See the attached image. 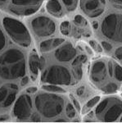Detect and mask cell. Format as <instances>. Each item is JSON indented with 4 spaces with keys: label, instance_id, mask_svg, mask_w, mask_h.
Returning <instances> with one entry per match:
<instances>
[{
    "label": "cell",
    "instance_id": "obj_14",
    "mask_svg": "<svg viewBox=\"0 0 122 123\" xmlns=\"http://www.w3.org/2000/svg\"><path fill=\"white\" fill-rule=\"evenodd\" d=\"M87 60V57L85 55H79L74 60L73 62V74L76 81L80 80L82 78L83 71H82V65Z\"/></svg>",
    "mask_w": 122,
    "mask_h": 123
},
{
    "label": "cell",
    "instance_id": "obj_16",
    "mask_svg": "<svg viewBox=\"0 0 122 123\" xmlns=\"http://www.w3.org/2000/svg\"><path fill=\"white\" fill-rule=\"evenodd\" d=\"M29 68L35 76H36L40 69V57H39L36 53H33L29 57Z\"/></svg>",
    "mask_w": 122,
    "mask_h": 123
},
{
    "label": "cell",
    "instance_id": "obj_33",
    "mask_svg": "<svg viewBox=\"0 0 122 123\" xmlns=\"http://www.w3.org/2000/svg\"><path fill=\"white\" fill-rule=\"evenodd\" d=\"M70 98H71V100H72V103H73V104H74V107L76 108V110H77V111H80V106L79 102L74 98L73 96H72V95H70Z\"/></svg>",
    "mask_w": 122,
    "mask_h": 123
},
{
    "label": "cell",
    "instance_id": "obj_12",
    "mask_svg": "<svg viewBox=\"0 0 122 123\" xmlns=\"http://www.w3.org/2000/svg\"><path fill=\"white\" fill-rule=\"evenodd\" d=\"M77 51L72 43L66 42L61 44L55 52V57L59 62H70L76 57Z\"/></svg>",
    "mask_w": 122,
    "mask_h": 123
},
{
    "label": "cell",
    "instance_id": "obj_22",
    "mask_svg": "<svg viewBox=\"0 0 122 123\" xmlns=\"http://www.w3.org/2000/svg\"><path fill=\"white\" fill-rule=\"evenodd\" d=\"M114 65V76L118 81H122V67L115 62Z\"/></svg>",
    "mask_w": 122,
    "mask_h": 123
},
{
    "label": "cell",
    "instance_id": "obj_28",
    "mask_svg": "<svg viewBox=\"0 0 122 123\" xmlns=\"http://www.w3.org/2000/svg\"><path fill=\"white\" fill-rule=\"evenodd\" d=\"M5 44H6L5 36H4V35H3V31L0 30V50H2V49L4 48Z\"/></svg>",
    "mask_w": 122,
    "mask_h": 123
},
{
    "label": "cell",
    "instance_id": "obj_25",
    "mask_svg": "<svg viewBox=\"0 0 122 123\" xmlns=\"http://www.w3.org/2000/svg\"><path fill=\"white\" fill-rule=\"evenodd\" d=\"M76 108L74 107V105H72L71 104H67L66 105V116L68 117L70 119L75 117L76 116Z\"/></svg>",
    "mask_w": 122,
    "mask_h": 123
},
{
    "label": "cell",
    "instance_id": "obj_18",
    "mask_svg": "<svg viewBox=\"0 0 122 123\" xmlns=\"http://www.w3.org/2000/svg\"><path fill=\"white\" fill-rule=\"evenodd\" d=\"M17 91H18V90H12L8 95H7V97L5 98V100L1 104L2 108H7V107L11 106V105L13 104V102H14L16 99V96H17Z\"/></svg>",
    "mask_w": 122,
    "mask_h": 123
},
{
    "label": "cell",
    "instance_id": "obj_23",
    "mask_svg": "<svg viewBox=\"0 0 122 123\" xmlns=\"http://www.w3.org/2000/svg\"><path fill=\"white\" fill-rule=\"evenodd\" d=\"M62 2L68 11H74L77 7L78 0H62Z\"/></svg>",
    "mask_w": 122,
    "mask_h": 123
},
{
    "label": "cell",
    "instance_id": "obj_4",
    "mask_svg": "<svg viewBox=\"0 0 122 123\" xmlns=\"http://www.w3.org/2000/svg\"><path fill=\"white\" fill-rule=\"evenodd\" d=\"M5 31L16 43L21 47H29L31 43V37L24 24L11 17H5L3 20Z\"/></svg>",
    "mask_w": 122,
    "mask_h": 123
},
{
    "label": "cell",
    "instance_id": "obj_11",
    "mask_svg": "<svg viewBox=\"0 0 122 123\" xmlns=\"http://www.w3.org/2000/svg\"><path fill=\"white\" fill-rule=\"evenodd\" d=\"M107 75V67L105 62L98 60L92 64L89 72V77L92 82L95 85H99L105 80Z\"/></svg>",
    "mask_w": 122,
    "mask_h": 123
},
{
    "label": "cell",
    "instance_id": "obj_43",
    "mask_svg": "<svg viewBox=\"0 0 122 123\" xmlns=\"http://www.w3.org/2000/svg\"><path fill=\"white\" fill-rule=\"evenodd\" d=\"M121 122H122V117H121Z\"/></svg>",
    "mask_w": 122,
    "mask_h": 123
},
{
    "label": "cell",
    "instance_id": "obj_1",
    "mask_svg": "<svg viewBox=\"0 0 122 123\" xmlns=\"http://www.w3.org/2000/svg\"><path fill=\"white\" fill-rule=\"evenodd\" d=\"M25 74V56L18 49H10L0 56V77L16 80Z\"/></svg>",
    "mask_w": 122,
    "mask_h": 123
},
{
    "label": "cell",
    "instance_id": "obj_41",
    "mask_svg": "<svg viewBox=\"0 0 122 123\" xmlns=\"http://www.w3.org/2000/svg\"><path fill=\"white\" fill-rule=\"evenodd\" d=\"M56 122H66V119H64V118H60V119H57L56 120Z\"/></svg>",
    "mask_w": 122,
    "mask_h": 123
},
{
    "label": "cell",
    "instance_id": "obj_40",
    "mask_svg": "<svg viewBox=\"0 0 122 123\" xmlns=\"http://www.w3.org/2000/svg\"><path fill=\"white\" fill-rule=\"evenodd\" d=\"M85 49H86V51L88 52V53H89L90 55L93 54V52H92V50H91V49H90V48H88V46H85Z\"/></svg>",
    "mask_w": 122,
    "mask_h": 123
},
{
    "label": "cell",
    "instance_id": "obj_42",
    "mask_svg": "<svg viewBox=\"0 0 122 123\" xmlns=\"http://www.w3.org/2000/svg\"><path fill=\"white\" fill-rule=\"evenodd\" d=\"M5 2H7V0H0V5L3 4V3H5Z\"/></svg>",
    "mask_w": 122,
    "mask_h": 123
},
{
    "label": "cell",
    "instance_id": "obj_3",
    "mask_svg": "<svg viewBox=\"0 0 122 123\" xmlns=\"http://www.w3.org/2000/svg\"><path fill=\"white\" fill-rule=\"evenodd\" d=\"M122 114V101L116 97L106 98L95 109V116L102 122H116Z\"/></svg>",
    "mask_w": 122,
    "mask_h": 123
},
{
    "label": "cell",
    "instance_id": "obj_17",
    "mask_svg": "<svg viewBox=\"0 0 122 123\" xmlns=\"http://www.w3.org/2000/svg\"><path fill=\"white\" fill-rule=\"evenodd\" d=\"M15 90H18V87L14 84H6L3 85L0 88V104H2L5 100V98L12 91Z\"/></svg>",
    "mask_w": 122,
    "mask_h": 123
},
{
    "label": "cell",
    "instance_id": "obj_36",
    "mask_svg": "<svg viewBox=\"0 0 122 123\" xmlns=\"http://www.w3.org/2000/svg\"><path fill=\"white\" fill-rule=\"evenodd\" d=\"M29 82V77L28 76H23V78L21 79V85L22 86H25L28 84Z\"/></svg>",
    "mask_w": 122,
    "mask_h": 123
},
{
    "label": "cell",
    "instance_id": "obj_15",
    "mask_svg": "<svg viewBox=\"0 0 122 123\" xmlns=\"http://www.w3.org/2000/svg\"><path fill=\"white\" fill-rule=\"evenodd\" d=\"M46 8L51 15L56 17H61L63 15L62 5L58 0H49L46 5Z\"/></svg>",
    "mask_w": 122,
    "mask_h": 123
},
{
    "label": "cell",
    "instance_id": "obj_30",
    "mask_svg": "<svg viewBox=\"0 0 122 123\" xmlns=\"http://www.w3.org/2000/svg\"><path fill=\"white\" fill-rule=\"evenodd\" d=\"M102 46H103L104 50H106V51H111V49H112V45L110 43L106 42V41H103V42H102Z\"/></svg>",
    "mask_w": 122,
    "mask_h": 123
},
{
    "label": "cell",
    "instance_id": "obj_38",
    "mask_svg": "<svg viewBox=\"0 0 122 123\" xmlns=\"http://www.w3.org/2000/svg\"><path fill=\"white\" fill-rule=\"evenodd\" d=\"M92 25H93V28L94 30H97L98 28V21H93V22H92Z\"/></svg>",
    "mask_w": 122,
    "mask_h": 123
},
{
    "label": "cell",
    "instance_id": "obj_8",
    "mask_svg": "<svg viewBox=\"0 0 122 123\" xmlns=\"http://www.w3.org/2000/svg\"><path fill=\"white\" fill-rule=\"evenodd\" d=\"M34 33L39 37H47L55 32L56 25L52 20L46 17H36L31 21Z\"/></svg>",
    "mask_w": 122,
    "mask_h": 123
},
{
    "label": "cell",
    "instance_id": "obj_19",
    "mask_svg": "<svg viewBox=\"0 0 122 123\" xmlns=\"http://www.w3.org/2000/svg\"><path fill=\"white\" fill-rule=\"evenodd\" d=\"M99 100H100L99 96H95V97H93V98H91L90 100H88L87 102V104L84 105V108L82 109V112H81L82 114H85L86 112H89V111L99 102Z\"/></svg>",
    "mask_w": 122,
    "mask_h": 123
},
{
    "label": "cell",
    "instance_id": "obj_32",
    "mask_svg": "<svg viewBox=\"0 0 122 123\" xmlns=\"http://www.w3.org/2000/svg\"><path fill=\"white\" fill-rule=\"evenodd\" d=\"M30 120L31 122H41V117L39 114L37 113H34L33 115L30 116Z\"/></svg>",
    "mask_w": 122,
    "mask_h": 123
},
{
    "label": "cell",
    "instance_id": "obj_5",
    "mask_svg": "<svg viewBox=\"0 0 122 123\" xmlns=\"http://www.w3.org/2000/svg\"><path fill=\"white\" fill-rule=\"evenodd\" d=\"M101 28L106 38L122 43V14L107 15L103 21Z\"/></svg>",
    "mask_w": 122,
    "mask_h": 123
},
{
    "label": "cell",
    "instance_id": "obj_29",
    "mask_svg": "<svg viewBox=\"0 0 122 123\" xmlns=\"http://www.w3.org/2000/svg\"><path fill=\"white\" fill-rule=\"evenodd\" d=\"M110 2L116 8L122 9V0H110Z\"/></svg>",
    "mask_w": 122,
    "mask_h": 123
},
{
    "label": "cell",
    "instance_id": "obj_6",
    "mask_svg": "<svg viewBox=\"0 0 122 123\" xmlns=\"http://www.w3.org/2000/svg\"><path fill=\"white\" fill-rule=\"evenodd\" d=\"M41 80L43 82L49 84L69 85L71 83V76L70 71L66 67L55 65L46 69L43 72Z\"/></svg>",
    "mask_w": 122,
    "mask_h": 123
},
{
    "label": "cell",
    "instance_id": "obj_7",
    "mask_svg": "<svg viewBox=\"0 0 122 123\" xmlns=\"http://www.w3.org/2000/svg\"><path fill=\"white\" fill-rule=\"evenodd\" d=\"M44 0H12L10 11L18 16L32 15L38 11Z\"/></svg>",
    "mask_w": 122,
    "mask_h": 123
},
{
    "label": "cell",
    "instance_id": "obj_2",
    "mask_svg": "<svg viewBox=\"0 0 122 123\" xmlns=\"http://www.w3.org/2000/svg\"><path fill=\"white\" fill-rule=\"evenodd\" d=\"M64 99L54 94H39L35 97L37 110L46 118H53L62 112Z\"/></svg>",
    "mask_w": 122,
    "mask_h": 123
},
{
    "label": "cell",
    "instance_id": "obj_35",
    "mask_svg": "<svg viewBox=\"0 0 122 123\" xmlns=\"http://www.w3.org/2000/svg\"><path fill=\"white\" fill-rule=\"evenodd\" d=\"M36 91H37V88L35 86H31L26 89V92L28 93V94H35Z\"/></svg>",
    "mask_w": 122,
    "mask_h": 123
},
{
    "label": "cell",
    "instance_id": "obj_21",
    "mask_svg": "<svg viewBox=\"0 0 122 123\" xmlns=\"http://www.w3.org/2000/svg\"><path fill=\"white\" fill-rule=\"evenodd\" d=\"M42 89H44V90H46V91H48V92L58 93V94H62V93L66 92V91H65L62 88L58 86V85H53V84L44 85L42 86Z\"/></svg>",
    "mask_w": 122,
    "mask_h": 123
},
{
    "label": "cell",
    "instance_id": "obj_10",
    "mask_svg": "<svg viewBox=\"0 0 122 123\" xmlns=\"http://www.w3.org/2000/svg\"><path fill=\"white\" fill-rule=\"evenodd\" d=\"M105 4L101 0H80V7L90 17H98L104 12Z\"/></svg>",
    "mask_w": 122,
    "mask_h": 123
},
{
    "label": "cell",
    "instance_id": "obj_37",
    "mask_svg": "<svg viewBox=\"0 0 122 123\" xmlns=\"http://www.w3.org/2000/svg\"><path fill=\"white\" fill-rule=\"evenodd\" d=\"M45 66V59L44 57H40V69H44Z\"/></svg>",
    "mask_w": 122,
    "mask_h": 123
},
{
    "label": "cell",
    "instance_id": "obj_20",
    "mask_svg": "<svg viewBox=\"0 0 122 123\" xmlns=\"http://www.w3.org/2000/svg\"><path fill=\"white\" fill-rule=\"evenodd\" d=\"M118 85L114 82H110L108 84L105 85L104 86L100 87V90H103V92L107 93V94H113V93L116 92L118 90Z\"/></svg>",
    "mask_w": 122,
    "mask_h": 123
},
{
    "label": "cell",
    "instance_id": "obj_39",
    "mask_svg": "<svg viewBox=\"0 0 122 123\" xmlns=\"http://www.w3.org/2000/svg\"><path fill=\"white\" fill-rule=\"evenodd\" d=\"M9 117H8V116L7 115H3V116H1L0 117V121H6V120H7Z\"/></svg>",
    "mask_w": 122,
    "mask_h": 123
},
{
    "label": "cell",
    "instance_id": "obj_24",
    "mask_svg": "<svg viewBox=\"0 0 122 123\" xmlns=\"http://www.w3.org/2000/svg\"><path fill=\"white\" fill-rule=\"evenodd\" d=\"M60 31L61 33L64 35H69L70 32V25L68 21H65L62 22L60 25Z\"/></svg>",
    "mask_w": 122,
    "mask_h": 123
},
{
    "label": "cell",
    "instance_id": "obj_27",
    "mask_svg": "<svg viewBox=\"0 0 122 123\" xmlns=\"http://www.w3.org/2000/svg\"><path fill=\"white\" fill-rule=\"evenodd\" d=\"M89 44L91 45V47L93 48L94 50H96L98 53H102L103 52V48L100 46L98 43L94 40H90L89 41Z\"/></svg>",
    "mask_w": 122,
    "mask_h": 123
},
{
    "label": "cell",
    "instance_id": "obj_9",
    "mask_svg": "<svg viewBox=\"0 0 122 123\" xmlns=\"http://www.w3.org/2000/svg\"><path fill=\"white\" fill-rule=\"evenodd\" d=\"M32 100L28 94H22L17 98L13 108V114L18 120L24 121L30 117Z\"/></svg>",
    "mask_w": 122,
    "mask_h": 123
},
{
    "label": "cell",
    "instance_id": "obj_31",
    "mask_svg": "<svg viewBox=\"0 0 122 123\" xmlns=\"http://www.w3.org/2000/svg\"><path fill=\"white\" fill-rule=\"evenodd\" d=\"M115 56L119 60H122V47L118 48L115 51Z\"/></svg>",
    "mask_w": 122,
    "mask_h": 123
},
{
    "label": "cell",
    "instance_id": "obj_13",
    "mask_svg": "<svg viewBox=\"0 0 122 123\" xmlns=\"http://www.w3.org/2000/svg\"><path fill=\"white\" fill-rule=\"evenodd\" d=\"M65 42V39L61 38H53L50 39H47L43 42H41L39 45V49L42 53H48L50 51L53 50Z\"/></svg>",
    "mask_w": 122,
    "mask_h": 123
},
{
    "label": "cell",
    "instance_id": "obj_34",
    "mask_svg": "<svg viewBox=\"0 0 122 123\" xmlns=\"http://www.w3.org/2000/svg\"><path fill=\"white\" fill-rule=\"evenodd\" d=\"M84 91H85L84 86H80V87H79L77 89V90H76V94H77L78 96H81V95H83Z\"/></svg>",
    "mask_w": 122,
    "mask_h": 123
},
{
    "label": "cell",
    "instance_id": "obj_26",
    "mask_svg": "<svg viewBox=\"0 0 122 123\" xmlns=\"http://www.w3.org/2000/svg\"><path fill=\"white\" fill-rule=\"evenodd\" d=\"M74 22L78 26H85V25H87V21L80 15H77L75 17Z\"/></svg>",
    "mask_w": 122,
    "mask_h": 123
}]
</instances>
